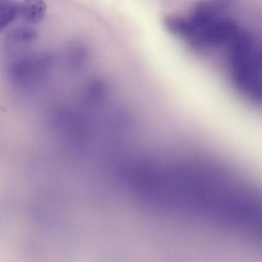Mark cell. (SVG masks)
<instances>
[{
  "label": "cell",
  "mask_w": 262,
  "mask_h": 262,
  "mask_svg": "<svg viewBox=\"0 0 262 262\" xmlns=\"http://www.w3.org/2000/svg\"><path fill=\"white\" fill-rule=\"evenodd\" d=\"M239 30L232 20L210 16L193 20L186 39L198 49L226 47L229 51Z\"/></svg>",
  "instance_id": "6da1fadb"
},
{
  "label": "cell",
  "mask_w": 262,
  "mask_h": 262,
  "mask_svg": "<svg viewBox=\"0 0 262 262\" xmlns=\"http://www.w3.org/2000/svg\"><path fill=\"white\" fill-rule=\"evenodd\" d=\"M47 5L43 0H25L19 8L21 16L29 24H37L44 17Z\"/></svg>",
  "instance_id": "7a4b0ae2"
},
{
  "label": "cell",
  "mask_w": 262,
  "mask_h": 262,
  "mask_svg": "<svg viewBox=\"0 0 262 262\" xmlns=\"http://www.w3.org/2000/svg\"><path fill=\"white\" fill-rule=\"evenodd\" d=\"M19 7L15 2L7 1L0 4V32L16 18Z\"/></svg>",
  "instance_id": "3957f363"
},
{
  "label": "cell",
  "mask_w": 262,
  "mask_h": 262,
  "mask_svg": "<svg viewBox=\"0 0 262 262\" xmlns=\"http://www.w3.org/2000/svg\"><path fill=\"white\" fill-rule=\"evenodd\" d=\"M37 31L32 28L20 27L16 28L9 33L8 39L14 43L29 44L36 40Z\"/></svg>",
  "instance_id": "277c9868"
},
{
  "label": "cell",
  "mask_w": 262,
  "mask_h": 262,
  "mask_svg": "<svg viewBox=\"0 0 262 262\" xmlns=\"http://www.w3.org/2000/svg\"><path fill=\"white\" fill-rule=\"evenodd\" d=\"M1 1V0H0Z\"/></svg>",
  "instance_id": "5b68a950"
}]
</instances>
